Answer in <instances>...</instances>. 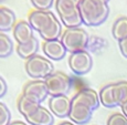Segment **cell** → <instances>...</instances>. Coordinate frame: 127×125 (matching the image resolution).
Listing matches in <instances>:
<instances>
[{
	"label": "cell",
	"instance_id": "52a82bcc",
	"mask_svg": "<svg viewBox=\"0 0 127 125\" xmlns=\"http://www.w3.org/2000/svg\"><path fill=\"white\" fill-rule=\"evenodd\" d=\"M49 89V94L51 96H60L66 95L72 86V80L67 74L57 71L53 72L50 77L44 80Z\"/></svg>",
	"mask_w": 127,
	"mask_h": 125
},
{
	"label": "cell",
	"instance_id": "d6986e66",
	"mask_svg": "<svg viewBox=\"0 0 127 125\" xmlns=\"http://www.w3.org/2000/svg\"><path fill=\"white\" fill-rule=\"evenodd\" d=\"M113 86L114 83L105 85L104 87H102L99 91V101L105 107H116L115 101H114V95H113Z\"/></svg>",
	"mask_w": 127,
	"mask_h": 125
},
{
	"label": "cell",
	"instance_id": "277c9868",
	"mask_svg": "<svg viewBox=\"0 0 127 125\" xmlns=\"http://www.w3.org/2000/svg\"><path fill=\"white\" fill-rule=\"evenodd\" d=\"M55 9L66 28H79L83 23L77 0H55Z\"/></svg>",
	"mask_w": 127,
	"mask_h": 125
},
{
	"label": "cell",
	"instance_id": "5b68a950",
	"mask_svg": "<svg viewBox=\"0 0 127 125\" xmlns=\"http://www.w3.org/2000/svg\"><path fill=\"white\" fill-rule=\"evenodd\" d=\"M60 40L65 46L67 52L72 54L79 51H84L87 48L90 43V36L81 27L66 28L63 31Z\"/></svg>",
	"mask_w": 127,
	"mask_h": 125
},
{
	"label": "cell",
	"instance_id": "ffe728a7",
	"mask_svg": "<svg viewBox=\"0 0 127 125\" xmlns=\"http://www.w3.org/2000/svg\"><path fill=\"white\" fill-rule=\"evenodd\" d=\"M12 51H13V44L10 37L2 32L0 34V57L2 59L9 57Z\"/></svg>",
	"mask_w": 127,
	"mask_h": 125
},
{
	"label": "cell",
	"instance_id": "603a6c76",
	"mask_svg": "<svg viewBox=\"0 0 127 125\" xmlns=\"http://www.w3.org/2000/svg\"><path fill=\"white\" fill-rule=\"evenodd\" d=\"M36 10H49L54 3V0H30Z\"/></svg>",
	"mask_w": 127,
	"mask_h": 125
},
{
	"label": "cell",
	"instance_id": "7a4b0ae2",
	"mask_svg": "<svg viewBox=\"0 0 127 125\" xmlns=\"http://www.w3.org/2000/svg\"><path fill=\"white\" fill-rule=\"evenodd\" d=\"M28 21L41 36L44 41L59 40L62 36V24L59 19L50 10H34L30 11Z\"/></svg>",
	"mask_w": 127,
	"mask_h": 125
},
{
	"label": "cell",
	"instance_id": "44dd1931",
	"mask_svg": "<svg viewBox=\"0 0 127 125\" xmlns=\"http://www.w3.org/2000/svg\"><path fill=\"white\" fill-rule=\"evenodd\" d=\"M11 124V113L4 103L0 104V125H10Z\"/></svg>",
	"mask_w": 127,
	"mask_h": 125
},
{
	"label": "cell",
	"instance_id": "9a60e30c",
	"mask_svg": "<svg viewBox=\"0 0 127 125\" xmlns=\"http://www.w3.org/2000/svg\"><path fill=\"white\" fill-rule=\"evenodd\" d=\"M38 51H39V41L35 37L30 42L26 43V44L17 45V53H18V55L22 59H26V60H29V59L36 55Z\"/></svg>",
	"mask_w": 127,
	"mask_h": 125
},
{
	"label": "cell",
	"instance_id": "5bb4252c",
	"mask_svg": "<svg viewBox=\"0 0 127 125\" xmlns=\"http://www.w3.org/2000/svg\"><path fill=\"white\" fill-rule=\"evenodd\" d=\"M16 14L11 9L7 7H1L0 9V30L1 32L10 31L17 24Z\"/></svg>",
	"mask_w": 127,
	"mask_h": 125
},
{
	"label": "cell",
	"instance_id": "4dcf8cb0",
	"mask_svg": "<svg viewBox=\"0 0 127 125\" xmlns=\"http://www.w3.org/2000/svg\"><path fill=\"white\" fill-rule=\"evenodd\" d=\"M1 1H3V0H1Z\"/></svg>",
	"mask_w": 127,
	"mask_h": 125
},
{
	"label": "cell",
	"instance_id": "e0dca14e",
	"mask_svg": "<svg viewBox=\"0 0 127 125\" xmlns=\"http://www.w3.org/2000/svg\"><path fill=\"white\" fill-rule=\"evenodd\" d=\"M113 95L116 106H122L127 102V81H119L114 83Z\"/></svg>",
	"mask_w": 127,
	"mask_h": 125
},
{
	"label": "cell",
	"instance_id": "30bf717a",
	"mask_svg": "<svg viewBox=\"0 0 127 125\" xmlns=\"http://www.w3.org/2000/svg\"><path fill=\"white\" fill-rule=\"evenodd\" d=\"M49 107L53 115L60 117V119H64L70 115L71 100L66 95L51 96L49 100Z\"/></svg>",
	"mask_w": 127,
	"mask_h": 125
},
{
	"label": "cell",
	"instance_id": "9c48e42d",
	"mask_svg": "<svg viewBox=\"0 0 127 125\" xmlns=\"http://www.w3.org/2000/svg\"><path fill=\"white\" fill-rule=\"evenodd\" d=\"M22 94L40 104L48 97V95H50L44 80H33L28 82L24 85Z\"/></svg>",
	"mask_w": 127,
	"mask_h": 125
},
{
	"label": "cell",
	"instance_id": "f546056e",
	"mask_svg": "<svg viewBox=\"0 0 127 125\" xmlns=\"http://www.w3.org/2000/svg\"><path fill=\"white\" fill-rule=\"evenodd\" d=\"M77 1H79V2H80V3H81V1H82V0H77Z\"/></svg>",
	"mask_w": 127,
	"mask_h": 125
},
{
	"label": "cell",
	"instance_id": "7402d4cb",
	"mask_svg": "<svg viewBox=\"0 0 127 125\" xmlns=\"http://www.w3.org/2000/svg\"><path fill=\"white\" fill-rule=\"evenodd\" d=\"M107 125H127V116L123 113H114L108 117Z\"/></svg>",
	"mask_w": 127,
	"mask_h": 125
},
{
	"label": "cell",
	"instance_id": "4fadbf2b",
	"mask_svg": "<svg viewBox=\"0 0 127 125\" xmlns=\"http://www.w3.org/2000/svg\"><path fill=\"white\" fill-rule=\"evenodd\" d=\"M28 124L31 125H53L54 117L51 111L44 106H40L33 114L26 117Z\"/></svg>",
	"mask_w": 127,
	"mask_h": 125
},
{
	"label": "cell",
	"instance_id": "cb8c5ba5",
	"mask_svg": "<svg viewBox=\"0 0 127 125\" xmlns=\"http://www.w3.org/2000/svg\"><path fill=\"white\" fill-rule=\"evenodd\" d=\"M7 90H8V85H7V82L3 78L0 79V96L3 97L7 93Z\"/></svg>",
	"mask_w": 127,
	"mask_h": 125
},
{
	"label": "cell",
	"instance_id": "ac0fdd59",
	"mask_svg": "<svg viewBox=\"0 0 127 125\" xmlns=\"http://www.w3.org/2000/svg\"><path fill=\"white\" fill-rule=\"evenodd\" d=\"M112 33L118 42L127 38V17H119L116 19L112 28Z\"/></svg>",
	"mask_w": 127,
	"mask_h": 125
},
{
	"label": "cell",
	"instance_id": "4316f807",
	"mask_svg": "<svg viewBox=\"0 0 127 125\" xmlns=\"http://www.w3.org/2000/svg\"><path fill=\"white\" fill-rule=\"evenodd\" d=\"M10 125H28L24 122H21V121H16V122H11Z\"/></svg>",
	"mask_w": 127,
	"mask_h": 125
},
{
	"label": "cell",
	"instance_id": "2e32d148",
	"mask_svg": "<svg viewBox=\"0 0 127 125\" xmlns=\"http://www.w3.org/2000/svg\"><path fill=\"white\" fill-rule=\"evenodd\" d=\"M40 106H41L40 103H38V102L33 101V100L29 99V97L24 96L23 94L21 95L18 100V110L24 116V119L30 116L31 114H33Z\"/></svg>",
	"mask_w": 127,
	"mask_h": 125
},
{
	"label": "cell",
	"instance_id": "ba28073f",
	"mask_svg": "<svg viewBox=\"0 0 127 125\" xmlns=\"http://www.w3.org/2000/svg\"><path fill=\"white\" fill-rule=\"evenodd\" d=\"M69 67L76 75H84L92 70L93 59L87 51H79L72 53L69 58Z\"/></svg>",
	"mask_w": 127,
	"mask_h": 125
},
{
	"label": "cell",
	"instance_id": "8992f818",
	"mask_svg": "<svg viewBox=\"0 0 127 125\" xmlns=\"http://www.w3.org/2000/svg\"><path fill=\"white\" fill-rule=\"evenodd\" d=\"M24 68H26V72L28 73L29 77L35 80H45L54 72V67H53L52 62L49 59L39 54L27 60Z\"/></svg>",
	"mask_w": 127,
	"mask_h": 125
},
{
	"label": "cell",
	"instance_id": "8fae6325",
	"mask_svg": "<svg viewBox=\"0 0 127 125\" xmlns=\"http://www.w3.org/2000/svg\"><path fill=\"white\" fill-rule=\"evenodd\" d=\"M42 51L49 59L53 61H60L66 54V49L61 40L44 41L42 43Z\"/></svg>",
	"mask_w": 127,
	"mask_h": 125
},
{
	"label": "cell",
	"instance_id": "3957f363",
	"mask_svg": "<svg viewBox=\"0 0 127 125\" xmlns=\"http://www.w3.org/2000/svg\"><path fill=\"white\" fill-rule=\"evenodd\" d=\"M80 11L83 23L89 27H98L109 16L108 3L103 0H82Z\"/></svg>",
	"mask_w": 127,
	"mask_h": 125
},
{
	"label": "cell",
	"instance_id": "484cf974",
	"mask_svg": "<svg viewBox=\"0 0 127 125\" xmlns=\"http://www.w3.org/2000/svg\"><path fill=\"white\" fill-rule=\"evenodd\" d=\"M122 111H123V114H125L126 116H127V102L125 103V104H123L122 105Z\"/></svg>",
	"mask_w": 127,
	"mask_h": 125
},
{
	"label": "cell",
	"instance_id": "f1b7e54d",
	"mask_svg": "<svg viewBox=\"0 0 127 125\" xmlns=\"http://www.w3.org/2000/svg\"><path fill=\"white\" fill-rule=\"evenodd\" d=\"M103 1H105V2H107V3H108V1H109V0H103Z\"/></svg>",
	"mask_w": 127,
	"mask_h": 125
},
{
	"label": "cell",
	"instance_id": "83f0119b",
	"mask_svg": "<svg viewBox=\"0 0 127 125\" xmlns=\"http://www.w3.org/2000/svg\"><path fill=\"white\" fill-rule=\"evenodd\" d=\"M60 125H75V123H73V122H67V121H65V122H62Z\"/></svg>",
	"mask_w": 127,
	"mask_h": 125
},
{
	"label": "cell",
	"instance_id": "7c38bea8",
	"mask_svg": "<svg viewBox=\"0 0 127 125\" xmlns=\"http://www.w3.org/2000/svg\"><path fill=\"white\" fill-rule=\"evenodd\" d=\"M33 28L29 21H19L13 28V37L18 44H26L30 42L34 36H33Z\"/></svg>",
	"mask_w": 127,
	"mask_h": 125
},
{
	"label": "cell",
	"instance_id": "d4e9b609",
	"mask_svg": "<svg viewBox=\"0 0 127 125\" xmlns=\"http://www.w3.org/2000/svg\"><path fill=\"white\" fill-rule=\"evenodd\" d=\"M119 50H121V53L124 55L125 58H127V38L124 39V40L119 41Z\"/></svg>",
	"mask_w": 127,
	"mask_h": 125
},
{
	"label": "cell",
	"instance_id": "6da1fadb",
	"mask_svg": "<svg viewBox=\"0 0 127 125\" xmlns=\"http://www.w3.org/2000/svg\"><path fill=\"white\" fill-rule=\"evenodd\" d=\"M99 95L93 89L80 90L71 100L69 117L75 124H86L92 119L93 112L99 106Z\"/></svg>",
	"mask_w": 127,
	"mask_h": 125
}]
</instances>
